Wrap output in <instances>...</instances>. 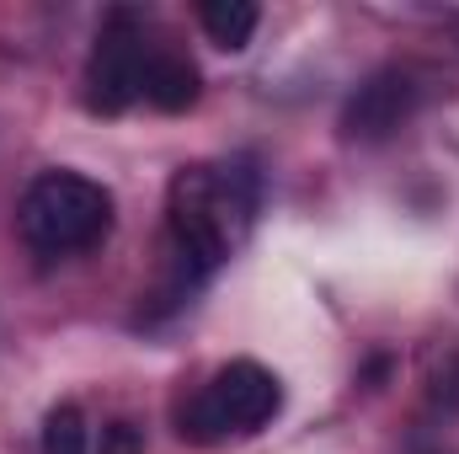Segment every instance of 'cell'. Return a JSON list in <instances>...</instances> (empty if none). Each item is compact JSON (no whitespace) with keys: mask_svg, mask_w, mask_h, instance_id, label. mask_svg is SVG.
<instances>
[{"mask_svg":"<svg viewBox=\"0 0 459 454\" xmlns=\"http://www.w3.org/2000/svg\"><path fill=\"white\" fill-rule=\"evenodd\" d=\"M171 257L177 289H198L220 273L230 246L256 214V171L251 166H193L171 182Z\"/></svg>","mask_w":459,"mask_h":454,"instance_id":"cell-1","label":"cell"},{"mask_svg":"<svg viewBox=\"0 0 459 454\" xmlns=\"http://www.w3.org/2000/svg\"><path fill=\"white\" fill-rule=\"evenodd\" d=\"M16 225L38 257H75L113 230V193L81 171H43L27 182Z\"/></svg>","mask_w":459,"mask_h":454,"instance_id":"cell-2","label":"cell"},{"mask_svg":"<svg viewBox=\"0 0 459 454\" xmlns=\"http://www.w3.org/2000/svg\"><path fill=\"white\" fill-rule=\"evenodd\" d=\"M278 406H283L278 374H267L251 358H235L177 412V433L193 444H220L230 433H256L262 423L278 417Z\"/></svg>","mask_w":459,"mask_h":454,"instance_id":"cell-3","label":"cell"},{"mask_svg":"<svg viewBox=\"0 0 459 454\" xmlns=\"http://www.w3.org/2000/svg\"><path fill=\"white\" fill-rule=\"evenodd\" d=\"M150 43H144V27L134 11H113L91 43V59H86V108L97 118H117L128 113L139 97H144V70H150Z\"/></svg>","mask_w":459,"mask_h":454,"instance_id":"cell-4","label":"cell"},{"mask_svg":"<svg viewBox=\"0 0 459 454\" xmlns=\"http://www.w3.org/2000/svg\"><path fill=\"white\" fill-rule=\"evenodd\" d=\"M417 102H422V86H417L411 70H395V65H390V70H374V75L347 97L342 134L358 139V144H379V139H390L395 128L411 123Z\"/></svg>","mask_w":459,"mask_h":454,"instance_id":"cell-5","label":"cell"},{"mask_svg":"<svg viewBox=\"0 0 459 454\" xmlns=\"http://www.w3.org/2000/svg\"><path fill=\"white\" fill-rule=\"evenodd\" d=\"M204 92V75L187 54H150V70H144V102L160 108V113H187Z\"/></svg>","mask_w":459,"mask_h":454,"instance_id":"cell-6","label":"cell"},{"mask_svg":"<svg viewBox=\"0 0 459 454\" xmlns=\"http://www.w3.org/2000/svg\"><path fill=\"white\" fill-rule=\"evenodd\" d=\"M198 22H204V32H209V43L214 48H246L251 43V32H256V5L251 0H209L204 11H198Z\"/></svg>","mask_w":459,"mask_h":454,"instance_id":"cell-7","label":"cell"},{"mask_svg":"<svg viewBox=\"0 0 459 454\" xmlns=\"http://www.w3.org/2000/svg\"><path fill=\"white\" fill-rule=\"evenodd\" d=\"M43 454H86V417L81 406H54L43 417Z\"/></svg>","mask_w":459,"mask_h":454,"instance_id":"cell-8","label":"cell"},{"mask_svg":"<svg viewBox=\"0 0 459 454\" xmlns=\"http://www.w3.org/2000/svg\"><path fill=\"white\" fill-rule=\"evenodd\" d=\"M97 454H144V433H139L134 423H108Z\"/></svg>","mask_w":459,"mask_h":454,"instance_id":"cell-9","label":"cell"}]
</instances>
